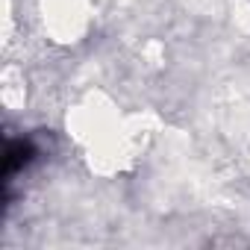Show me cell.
<instances>
[{
  "instance_id": "2",
  "label": "cell",
  "mask_w": 250,
  "mask_h": 250,
  "mask_svg": "<svg viewBox=\"0 0 250 250\" xmlns=\"http://www.w3.org/2000/svg\"><path fill=\"white\" fill-rule=\"evenodd\" d=\"M42 21L53 42L74 44L91 27V6L88 0H42Z\"/></svg>"
},
{
  "instance_id": "1",
  "label": "cell",
  "mask_w": 250,
  "mask_h": 250,
  "mask_svg": "<svg viewBox=\"0 0 250 250\" xmlns=\"http://www.w3.org/2000/svg\"><path fill=\"white\" fill-rule=\"evenodd\" d=\"M68 136L91 174L118 177L139 165L153 130L145 115L127 112L103 91H88L68 109Z\"/></svg>"
}]
</instances>
